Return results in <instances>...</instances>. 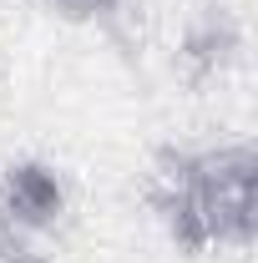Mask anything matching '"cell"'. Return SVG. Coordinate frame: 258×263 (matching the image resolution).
I'll list each match as a JSON object with an SVG mask.
<instances>
[{"instance_id": "cell-4", "label": "cell", "mask_w": 258, "mask_h": 263, "mask_svg": "<svg viewBox=\"0 0 258 263\" xmlns=\"http://www.w3.org/2000/svg\"><path fill=\"white\" fill-rule=\"evenodd\" d=\"M0 263H51V258L35 248V238H31V233L10 228V223L0 218Z\"/></svg>"}, {"instance_id": "cell-1", "label": "cell", "mask_w": 258, "mask_h": 263, "mask_svg": "<svg viewBox=\"0 0 258 263\" xmlns=\"http://www.w3.org/2000/svg\"><path fill=\"white\" fill-rule=\"evenodd\" d=\"M152 213L182 253L248 248L258 233L253 142L167 147L152 167Z\"/></svg>"}, {"instance_id": "cell-5", "label": "cell", "mask_w": 258, "mask_h": 263, "mask_svg": "<svg viewBox=\"0 0 258 263\" xmlns=\"http://www.w3.org/2000/svg\"><path fill=\"white\" fill-rule=\"evenodd\" d=\"M46 5L66 21H101V15H117L127 0H46Z\"/></svg>"}, {"instance_id": "cell-3", "label": "cell", "mask_w": 258, "mask_h": 263, "mask_svg": "<svg viewBox=\"0 0 258 263\" xmlns=\"http://www.w3.org/2000/svg\"><path fill=\"white\" fill-rule=\"evenodd\" d=\"M177 61L188 71V81H197V86L228 76L243 61V21L228 5H202L177 41Z\"/></svg>"}, {"instance_id": "cell-2", "label": "cell", "mask_w": 258, "mask_h": 263, "mask_svg": "<svg viewBox=\"0 0 258 263\" xmlns=\"http://www.w3.org/2000/svg\"><path fill=\"white\" fill-rule=\"evenodd\" d=\"M0 218L21 233H51L66 218V177L41 157H15L0 167Z\"/></svg>"}]
</instances>
